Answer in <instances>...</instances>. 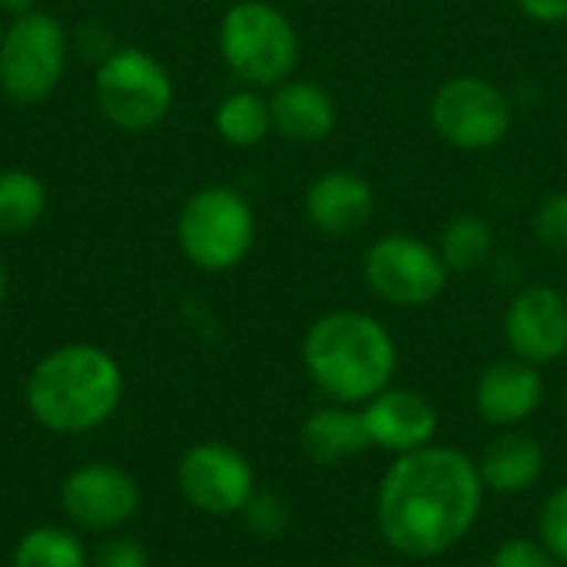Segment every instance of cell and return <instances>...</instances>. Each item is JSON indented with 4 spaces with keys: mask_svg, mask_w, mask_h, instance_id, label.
Returning <instances> with one entry per match:
<instances>
[{
    "mask_svg": "<svg viewBox=\"0 0 567 567\" xmlns=\"http://www.w3.org/2000/svg\"><path fill=\"white\" fill-rule=\"evenodd\" d=\"M482 498L478 465L465 452L432 442L389 465L375 498L379 532L392 551L432 561L468 538Z\"/></svg>",
    "mask_w": 567,
    "mask_h": 567,
    "instance_id": "6da1fadb",
    "label": "cell"
},
{
    "mask_svg": "<svg viewBox=\"0 0 567 567\" xmlns=\"http://www.w3.org/2000/svg\"><path fill=\"white\" fill-rule=\"evenodd\" d=\"M126 375L113 352L93 342H66L37 359L23 382L30 419L53 435L103 429L123 405Z\"/></svg>",
    "mask_w": 567,
    "mask_h": 567,
    "instance_id": "7a4b0ae2",
    "label": "cell"
},
{
    "mask_svg": "<svg viewBox=\"0 0 567 567\" xmlns=\"http://www.w3.org/2000/svg\"><path fill=\"white\" fill-rule=\"evenodd\" d=\"M302 365L332 402L365 405L392 385L399 346L382 319L359 309H332L306 329Z\"/></svg>",
    "mask_w": 567,
    "mask_h": 567,
    "instance_id": "3957f363",
    "label": "cell"
},
{
    "mask_svg": "<svg viewBox=\"0 0 567 567\" xmlns=\"http://www.w3.org/2000/svg\"><path fill=\"white\" fill-rule=\"evenodd\" d=\"M219 56L239 86L272 90L296 76L302 37L292 17L269 0H239L219 20Z\"/></svg>",
    "mask_w": 567,
    "mask_h": 567,
    "instance_id": "277c9868",
    "label": "cell"
},
{
    "mask_svg": "<svg viewBox=\"0 0 567 567\" xmlns=\"http://www.w3.org/2000/svg\"><path fill=\"white\" fill-rule=\"evenodd\" d=\"M256 209L226 183H209L189 193L176 216V246L199 272H229L246 262L256 246Z\"/></svg>",
    "mask_w": 567,
    "mask_h": 567,
    "instance_id": "5b68a950",
    "label": "cell"
},
{
    "mask_svg": "<svg viewBox=\"0 0 567 567\" xmlns=\"http://www.w3.org/2000/svg\"><path fill=\"white\" fill-rule=\"evenodd\" d=\"M93 100L113 130L143 136L169 116L176 86L169 70L143 47H113L96 63Z\"/></svg>",
    "mask_w": 567,
    "mask_h": 567,
    "instance_id": "8992f818",
    "label": "cell"
},
{
    "mask_svg": "<svg viewBox=\"0 0 567 567\" xmlns=\"http://www.w3.org/2000/svg\"><path fill=\"white\" fill-rule=\"evenodd\" d=\"M435 136L458 153L498 150L515 130L512 96L482 73H455L442 80L429 100Z\"/></svg>",
    "mask_w": 567,
    "mask_h": 567,
    "instance_id": "52a82bcc",
    "label": "cell"
},
{
    "mask_svg": "<svg viewBox=\"0 0 567 567\" xmlns=\"http://www.w3.org/2000/svg\"><path fill=\"white\" fill-rule=\"evenodd\" d=\"M66 60L70 33L53 13L13 17L0 37V93L17 106H37L63 83Z\"/></svg>",
    "mask_w": 567,
    "mask_h": 567,
    "instance_id": "ba28073f",
    "label": "cell"
},
{
    "mask_svg": "<svg viewBox=\"0 0 567 567\" xmlns=\"http://www.w3.org/2000/svg\"><path fill=\"white\" fill-rule=\"evenodd\" d=\"M362 276L372 296L395 309L432 306L452 279L439 246L415 233L379 236L362 256Z\"/></svg>",
    "mask_w": 567,
    "mask_h": 567,
    "instance_id": "9c48e42d",
    "label": "cell"
},
{
    "mask_svg": "<svg viewBox=\"0 0 567 567\" xmlns=\"http://www.w3.org/2000/svg\"><path fill=\"white\" fill-rule=\"evenodd\" d=\"M56 502L70 528L103 538L123 532L136 518L143 505V492L140 482L123 465L83 462L73 472H66Z\"/></svg>",
    "mask_w": 567,
    "mask_h": 567,
    "instance_id": "30bf717a",
    "label": "cell"
},
{
    "mask_svg": "<svg viewBox=\"0 0 567 567\" xmlns=\"http://www.w3.org/2000/svg\"><path fill=\"white\" fill-rule=\"evenodd\" d=\"M176 488L183 502L209 518L243 515L256 495L252 462L226 442H196L176 462Z\"/></svg>",
    "mask_w": 567,
    "mask_h": 567,
    "instance_id": "8fae6325",
    "label": "cell"
},
{
    "mask_svg": "<svg viewBox=\"0 0 567 567\" xmlns=\"http://www.w3.org/2000/svg\"><path fill=\"white\" fill-rule=\"evenodd\" d=\"M505 342L515 359L538 369L555 365L567 355V296L548 282H532L518 289L502 319Z\"/></svg>",
    "mask_w": 567,
    "mask_h": 567,
    "instance_id": "7c38bea8",
    "label": "cell"
},
{
    "mask_svg": "<svg viewBox=\"0 0 567 567\" xmlns=\"http://www.w3.org/2000/svg\"><path fill=\"white\" fill-rule=\"evenodd\" d=\"M375 186L355 169L319 173L302 196L306 223L326 239H352L375 219Z\"/></svg>",
    "mask_w": 567,
    "mask_h": 567,
    "instance_id": "4fadbf2b",
    "label": "cell"
},
{
    "mask_svg": "<svg viewBox=\"0 0 567 567\" xmlns=\"http://www.w3.org/2000/svg\"><path fill=\"white\" fill-rule=\"evenodd\" d=\"M362 422L369 432L372 449L409 455L435 442L439 432V409L415 389H382L362 409Z\"/></svg>",
    "mask_w": 567,
    "mask_h": 567,
    "instance_id": "5bb4252c",
    "label": "cell"
},
{
    "mask_svg": "<svg viewBox=\"0 0 567 567\" xmlns=\"http://www.w3.org/2000/svg\"><path fill=\"white\" fill-rule=\"evenodd\" d=\"M545 402L542 369L525 359H498L492 362L475 385V409L488 425L512 429L528 422Z\"/></svg>",
    "mask_w": 567,
    "mask_h": 567,
    "instance_id": "9a60e30c",
    "label": "cell"
},
{
    "mask_svg": "<svg viewBox=\"0 0 567 567\" xmlns=\"http://www.w3.org/2000/svg\"><path fill=\"white\" fill-rule=\"evenodd\" d=\"M272 110V133L296 146L326 143L339 126V103L336 96L306 76H289L269 90Z\"/></svg>",
    "mask_w": 567,
    "mask_h": 567,
    "instance_id": "2e32d148",
    "label": "cell"
},
{
    "mask_svg": "<svg viewBox=\"0 0 567 567\" xmlns=\"http://www.w3.org/2000/svg\"><path fill=\"white\" fill-rule=\"evenodd\" d=\"M299 449L309 462L316 465H342L352 455H362L372 449L362 412H355V405H322L316 412L306 415L302 429H299Z\"/></svg>",
    "mask_w": 567,
    "mask_h": 567,
    "instance_id": "e0dca14e",
    "label": "cell"
},
{
    "mask_svg": "<svg viewBox=\"0 0 567 567\" xmlns=\"http://www.w3.org/2000/svg\"><path fill=\"white\" fill-rule=\"evenodd\" d=\"M482 485L495 495H522L535 488L545 475V449L532 435L522 432H502L492 439L475 462Z\"/></svg>",
    "mask_w": 567,
    "mask_h": 567,
    "instance_id": "ac0fdd59",
    "label": "cell"
},
{
    "mask_svg": "<svg viewBox=\"0 0 567 567\" xmlns=\"http://www.w3.org/2000/svg\"><path fill=\"white\" fill-rule=\"evenodd\" d=\"M213 130L216 136L233 150H252L262 140L272 136V110L269 93L256 86H236L229 90L216 110H213Z\"/></svg>",
    "mask_w": 567,
    "mask_h": 567,
    "instance_id": "d6986e66",
    "label": "cell"
},
{
    "mask_svg": "<svg viewBox=\"0 0 567 567\" xmlns=\"http://www.w3.org/2000/svg\"><path fill=\"white\" fill-rule=\"evenodd\" d=\"M452 276L482 272L498 249V233L482 213H455L435 239Z\"/></svg>",
    "mask_w": 567,
    "mask_h": 567,
    "instance_id": "ffe728a7",
    "label": "cell"
},
{
    "mask_svg": "<svg viewBox=\"0 0 567 567\" xmlns=\"http://www.w3.org/2000/svg\"><path fill=\"white\" fill-rule=\"evenodd\" d=\"M10 567H93V558L76 528L37 525L17 538Z\"/></svg>",
    "mask_w": 567,
    "mask_h": 567,
    "instance_id": "44dd1931",
    "label": "cell"
},
{
    "mask_svg": "<svg viewBox=\"0 0 567 567\" xmlns=\"http://www.w3.org/2000/svg\"><path fill=\"white\" fill-rule=\"evenodd\" d=\"M50 193L47 183L20 166L0 169V233H27L33 229L47 213Z\"/></svg>",
    "mask_w": 567,
    "mask_h": 567,
    "instance_id": "7402d4cb",
    "label": "cell"
},
{
    "mask_svg": "<svg viewBox=\"0 0 567 567\" xmlns=\"http://www.w3.org/2000/svg\"><path fill=\"white\" fill-rule=\"evenodd\" d=\"M532 236L555 256H567V189L548 193L532 213Z\"/></svg>",
    "mask_w": 567,
    "mask_h": 567,
    "instance_id": "603a6c76",
    "label": "cell"
},
{
    "mask_svg": "<svg viewBox=\"0 0 567 567\" xmlns=\"http://www.w3.org/2000/svg\"><path fill=\"white\" fill-rule=\"evenodd\" d=\"M289 518H292V512H289L286 498L276 492H266V488H256V495L243 508L246 528L259 538H279L289 528Z\"/></svg>",
    "mask_w": 567,
    "mask_h": 567,
    "instance_id": "cb8c5ba5",
    "label": "cell"
},
{
    "mask_svg": "<svg viewBox=\"0 0 567 567\" xmlns=\"http://www.w3.org/2000/svg\"><path fill=\"white\" fill-rule=\"evenodd\" d=\"M538 542L555 555L558 565H567V485L545 498L538 512Z\"/></svg>",
    "mask_w": 567,
    "mask_h": 567,
    "instance_id": "d4e9b609",
    "label": "cell"
},
{
    "mask_svg": "<svg viewBox=\"0 0 567 567\" xmlns=\"http://www.w3.org/2000/svg\"><path fill=\"white\" fill-rule=\"evenodd\" d=\"M93 567H150V548L126 535V532H116V535H103V542L90 551Z\"/></svg>",
    "mask_w": 567,
    "mask_h": 567,
    "instance_id": "484cf974",
    "label": "cell"
},
{
    "mask_svg": "<svg viewBox=\"0 0 567 567\" xmlns=\"http://www.w3.org/2000/svg\"><path fill=\"white\" fill-rule=\"evenodd\" d=\"M488 567H561L555 561V555L535 542V538H512V542H502L498 551L492 555Z\"/></svg>",
    "mask_w": 567,
    "mask_h": 567,
    "instance_id": "4316f807",
    "label": "cell"
},
{
    "mask_svg": "<svg viewBox=\"0 0 567 567\" xmlns=\"http://www.w3.org/2000/svg\"><path fill=\"white\" fill-rule=\"evenodd\" d=\"M518 13L538 27H561L567 23V0H515Z\"/></svg>",
    "mask_w": 567,
    "mask_h": 567,
    "instance_id": "83f0119b",
    "label": "cell"
},
{
    "mask_svg": "<svg viewBox=\"0 0 567 567\" xmlns=\"http://www.w3.org/2000/svg\"><path fill=\"white\" fill-rule=\"evenodd\" d=\"M76 47H80L86 56H96V63H100L116 43H110V37H106L96 23H86V27L80 30V37H76Z\"/></svg>",
    "mask_w": 567,
    "mask_h": 567,
    "instance_id": "f1b7e54d",
    "label": "cell"
},
{
    "mask_svg": "<svg viewBox=\"0 0 567 567\" xmlns=\"http://www.w3.org/2000/svg\"><path fill=\"white\" fill-rule=\"evenodd\" d=\"M33 10H37V0H0V13H7L10 20L23 17V13H33Z\"/></svg>",
    "mask_w": 567,
    "mask_h": 567,
    "instance_id": "f546056e",
    "label": "cell"
},
{
    "mask_svg": "<svg viewBox=\"0 0 567 567\" xmlns=\"http://www.w3.org/2000/svg\"><path fill=\"white\" fill-rule=\"evenodd\" d=\"M7 289H10V276H7V262L0 259V306L7 299Z\"/></svg>",
    "mask_w": 567,
    "mask_h": 567,
    "instance_id": "4dcf8cb0",
    "label": "cell"
},
{
    "mask_svg": "<svg viewBox=\"0 0 567 567\" xmlns=\"http://www.w3.org/2000/svg\"><path fill=\"white\" fill-rule=\"evenodd\" d=\"M3 27H7V23H3V13H0V37H3Z\"/></svg>",
    "mask_w": 567,
    "mask_h": 567,
    "instance_id": "1f68e13d",
    "label": "cell"
},
{
    "mask_svg": "<svg viewBox=\"0 0 567 567\" xmlns=\"http://www.w3.org/2000/svg\"><path fill=\"white\" fill-rule=\"evenodd\" d=\"M565 296H567V279H565Z\"/></svg>",
    "mask_w": 567,
    "mask_h": 567,
    "instance_id": "d6a6232c",
    "label": "cell"
},
{
    "mask_svg": "<svg viewBox=\"0 0 567 567\" xmlns=\"http://www.w3.org/2000/svg\"><path fill=\"white\" fill-rule=\"evenodd\" d=\"M565 415H567V399H565Z\"/></svg>",
    "mask_w": 567,
    "mask_h": 567,
    "instance_id": "836d02e7",
    "label": "cell"
}]
</instances>
